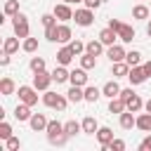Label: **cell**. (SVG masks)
<instances>
[{"mask_svg": "<svg viewBox=\"0 0 151 151\" xmlns=\"http://www.w3.org/2000/svg\"><path fill=\"white\" fill-rule=\"evenodd\" d=\"M66 101H68V99H64L61 94L50 92V90H45V94H42V104L50 106V109H57V111H64V109H66Z\"/></svg>", "mask_w": 151, "mask_h": 151, "instance_id": "obj_1", "label": "cell"}, {"mask_svg": "<svg viewBox=\"0 0 151 151\" xmlns=\"http://www.w3.org/2000/svg\"><path fill=\"white\" fill-rule=\"evenodd\" d=\"M12 24H14V35L28 38V19H26L24 12H17V14L12 17Z\"/></svg>", "mask_w": 151, "mask_h": 151, "instance_id": "obj_2", "label": "cell"}, {"mask_svg": "<svg viewBox=\"0 0 151 151\" xmlns=\"http://www.w3.org/2000/svg\"><path fill=\"white\" fill-rule=\"evenodd\" d=\"M35 92H38V90H35L33 85H21L17 94H19V99H21L24 104H28V106H35V104H38V94H35Z\"/></svg>", "mask_w": 151, "mask_h": 151, "instance_id": "obj_3", "label": "cell"}, {"mask_svg": "<svg viewBox=\"0 0 151 151\" xmlns=\"http://www.w3.org/2000/svg\"><path fill=\"white\" fill-rule=\"evenodd\" d=\"M73 19H76L78 26H90V24L94 21V12H92L90 7H85V9H76V12H73Z\"/></svg>", "mask_w": 151, "mask_h": 151, "instance_id": "obj_4", "label": "cell"}, {"mask_svg": "<svg viewBox=\"0 0 151 151\" xmlns=\"http://www.w3.org/2000/svg\"><path fill=\"white\" fill-rule=\"evenodd\" d=\"M52 80H54V78H52V73L38 71V73L33 76V87H35V90H42V92H45V90L50 87V83H52Z\"/></svg>", "mask_w": 151, "mask_h": 151, "instance_id": "obj_5", "label": "cell"}, {"mask_svg": "<svg viewBox=\"0 0 151 151\" xmlns=\"http://www.w3.org/2000/svg\"><path fill=\"white\" fill-rule=\"evenodd\" d=\"M127 78H130V83L132 85H142L149 76H146V71H144V66H130V73H127Z\"/></svg>", "mask_w": 151, "mask_h": 151, "instance_id": "obj_6", "label": "cell"}, {"mask_svg": "<svg viewBox=\"0 0 151 151\" xmlns=\"http://www.w3.org/2000/svg\"><path fill=\"white\" fill-rule=\"evenodd\" d=\"M54 17L59 21H68V19H73V9L68 7V2H61V5L54 7Z\"/></svg>", "mask_w": 151, "mask_h": 151, "instance_id": "obj_7", "label": "cell"}, {"mask_svg": "<svg viewBox=\"0 0 151 151\" xmlns=\"http://www.w3.org/2000/svg\"><path fill=\"white\" fill-rule=\"evenodd\" d=\"M71 85H80V87H85L87 85V73H85V68L80 66V68H76V71H71Z\"/></svg>", "mask_w": 151, "mask_h": 151, "instance_id": "obj_8", "label": "cell"}, {"mask_svg": "<svg viewBox=\"0 0 151 151\" xmlns=\"http://www.w3.org/2000/svg\"><path fill=\"white\" fill-rule=\"evenodd\" d=\"M97 142L106 149V146L113 142V130H111V127H99V130H97Z\"/></svg>", "mask_w": 151, "mask_h": 151, "instance_id": "obj_9", "label": "cell"}, {"mask_svg": "<svg viewBox=\"0 0 151 151\" xmlns=\"http://www.w3.org/2000/svg\"><path fill=\"white\" fill-rule=\"evenodd\" d=\"M28 123H31V127H33L35 132H40V130H47V123H50V120H47L42 113H33Z\"/></svg>", "mask_w": 151, "mask_h": 151, "instance_id": "obj_10", "label": "cell"}, {"mask_svg": "<svg viewBox=\"0 0 151 151\" xmlns=\"http://www.w3.org/2000/svg\"><path fill=\"white\" fill-rule=\"evenodd\" d=\"M116 33H118V38H120L123 42H132V40H134V28L127 26V24H120V28H118Z\"/></svg>", "mask_w": 151, "mask_h": 151, "instance_id": "obj_11", "label": "cell"}, {"mask_svg": "<svg viewBox=\"0 0 151 151\" xmlns=\"http://www.w3.org/2000/svg\"><path fill=\"white\" fill-rule=\"evenodd\" d=\"M125 54H127V52H125L120 45H109V52H106V57H109L111 61H123V59H125Z\"/></svg>", "mask_w": 151, "mask_h": 151, "instance_id": "obj_12", "label": "cell"}, {"mask_svg": "<svg viewBox=\"0 0 151 151\" xmlns=\"http://www.w3.org/2000/svg\"><path fill=\"white\" fill-rule=\"evenodd\" d=\"M116 38H118V33H116L111 26H106V28L99 33V40H101L104 45H116Z\"/></svg>", "mask_w": 151, "mask_h": 151, "instance_id": "obj_13", "label": "cell"}, {"mask_svg": "<svg viewBox=\"0 0 151 151\" xmlns=\"http://www.w3.org/2000/svg\"><path fill=\"white\" fill-rule=\"evenodd\" d=\"M73 57H76V54H73V50H71V47H61V50L57 52V61H59L61 66H68Z\"/></svg>", "mask_w": 151, "mask_h": 151, "instance_id": "obj_14", "label": "cell"}, {"mask_svg": "<svg viewBox=\"0 0 151 151\" xmlns=\"http://www.w3.org/2000/svg\"><path fill=\"white\" fill-rule=\"evenodd\" d=\"M109 111H111V113H123V111H127L125 99H123V97H113V99L109 101Z\"/></svg>", "mask_w": 151, "mask_h": 151, "instance_id": "obj_15", "label": "cell"}, {"mask_svg": "<svg viewBox=\"0 0 151 151\" xmlns=\"http://www.w3.org/2000/svg\"><path fill=\"white\" fill-rule=\"evenodd\" d=\"M31 116H33V113H31V106L24 104V101L14 109V118H17V120H31Z\"/></svg>", "mask_w": 151, "mask_h": 151, "instance_id": "obj_16", "label": "cell"}, {"mask_svg": "<svg viewBox=\"0 0 151 151\" xmlns=\"http://www.w3.org/2000/svg\"><path fill=\"white\" fill-rule=\"evenodd\" d=\"M134 125H137V118L132 116V111H123L120 113V127L123 130H132Z\"/></svg>", "mask_w": 151, "mask_h": 151, "instance_id": "obj_17", "label": "cell"}, {"mask_svg": "<svg viewBox=\"0 0 151 151\" xmlns=\"http://www.w3.org/2000/svg\"><path fill=\"white\" fill-rule=\"evenodd\" d=\"M101 94H106V97H111V99H113V97H118V94H120V85H118L116 80H109V83L101 87Z\"/></svg>", "mask_w": 151, "mask_h": 151, "instance_id": "obj_18", "label": "cell"}, {"mask_svg": "<svg viewBox=\"0 0 151 151\" xmlns=\"http://www.w3.org/2000/svg\"><path fill=\"white\" fill-rule=\"evenodd\" d=\"M66 94H68V101H73V104H76V101H83V99H85V90H83L80 85H71V90H68Z\"/></svg>", "mask_w": 151, "mask_h": 151, "instance_id": "obj_19", "label": "cell"}, {"mask_svg": "<svg viewBox=\"0 0 151 151\" xmlns=\"http://www.w3.org/2000/svg\"><path fill=\"white\" fill-rule=\"evenodd\" d=\"M125 104H127V111H132V113H139V111L144 109V101H142V97H139V94H132Z\"/></svg>", "mask_w": 151, "mask_h": 151, "instance_id": "obj_20", "label": "cell"}, {"mask_svg": "<svg viewBox=\"0 0 151 151\" xmlns=\"http://www.w3.org/2000/svg\"><path fill=\"white\" fill-rule=\"evenodd\" d=\"M97 130H99L97 120H94L92 116H85V118H83V132H85V134H97Z\"/></svg>", "mask_w": 151, "mask_h": 151, "instance_id": "obj_21", "label": "cell"}, {"mask_svg": "<svg viewBox=\"0 0 151 151\" xmlns=\"http://www.w3.org/2000/svg\"><path fill=\"white\" fill-rule=\"evenodd\" d=\"M127 73H130V64L127 61H113V76L116 78H127Z\"/></svg>", "mask_w": 151, "mask_h": 151, "instance_id": "obj_22", "label": "cell"}, {"mask_svg": "<svg viewBox=\"0 0 151 151\" xmlns=\"http://www.w3.org/2000/svg\"><path fill=\"white\" fill-rule=\"evenodd\" d=\"M52 78H54V83H66V80L71 78V73L66 71V66H61V64H59V66L52 71Z\"/></svg>", "mask_w": 151, "mask_h": 151, "instance_id": "obj_23", "label": "cell"}, {"mask_svg": "<svg viewBox=\"0 0 151 151\" xmlns=\"http://www.w3.org/2000/svg\"><path fill=\"white\" fill-rule=\"evenodd\" d=\"M71 40V28L66 24H59L57 26V42H68Z\"/></svg>", "mask_w": 151, "mask_h": 151, "instance_id": "obj_24", "label": "cell"}, {"mask_svg": "<svg viewBox=\"0 0 151 151\" xmlns=\"http://www.w3.org/2000/svg\"><path fill=\"white\" fill-rule=\"evenodd\" d=\"M85 52H90V54L99 57V54L104 52V42H101V40H90V42L85 45Z\"/></svg>", "mask_w": 151, "mask_h": 151, "instance_id": "obj_25", "label": "cell"}, {"mask_svg": "<svg viewBox=\"0 0 151 151\" xmlns=\"http://www.w3.org/2000/svg\"><path fill=\"white\" fill-rule=\"evenodd\" d=\"M14 90H17V85H14V80H12V78H2V80H0V92H2L5 97L14 94Z\"/></svg>", "mask_w": 151, "mask_h": 151, "instance_id": "obj_26", "label": "cell"}, {"mask_svg": "<svg viewBox=\"0 0 151 151\" xmlns=\"http://www.w3.org/2000/svg\"><path fill=\"white\" fill-rule=\"evenodd\" d=\"M137 127L144 130V132H151V113L149 111L142 113V116H137Z\"/></svg>", "mask_w": 151, "mask_h": 151, "instance_id": "obj_27", "label": "cell"}, {"mask_svg": "<svg viewBox=\"0 0 151 151\" xmlns=\"http://www.w3.org/2000/svg\"><path fill=\"white\" fill-rule=\"evenodd\" d=\"M80 66H83L85 71L94 68V66H97V57H94V54H90V52H85V54L80 57Z\"/></svg>", "mask_w": 151, "mask_h": 151, "instance_id": "obj_28", "label": "cell"}, {"mask_svg": "<svg viewBox=\"0 0 151 151\" xmlns=\"http://www.w3.org/2000/svg\"><path fill=\"white\" fill-rule=\"evenodd\" d=\"M61 132H64V125H61L59 120H50V123H47V139L54 137V134H61Z\"/></svg>", "mask_w": 151, "mask_h": 151, "instance_id": "obj_29", "label": "cell"}, {"mask_svg": "<svg viewBox=\"0 0 151 151\" xmlns=\"http://www.w3.org/2000/svg\"><path fill=\"white\" fill-rule=\"evenodd\" d=\"M132 17H134V19H146V17H151V7H146V5H137V7L132 9Z\"/></svg>", "mask_w": 151, "mask_h": 151, "instance_id": "obj_30", "label": "cell"}, {"mask_svg": "<svg viewBox=\"0 0 151 151\" xmlns=\"http://www.w3.org/2000/svg\"><path fill=\"white\" fill-rule=\"evenodd\" d=\"M2 50H5L7 54H14V52L19 50V35H17V38H7L5 45H2Z\"/></svg>", "mask_w": 151, "mask_h": 151, "instance_id": "obj_31", "label": "cell"}, {"mask_svg": "<svg viewBox=\"0 0 151 151\" xmlns=\"http://www.w3.org/2000/svg\"><path fill=\"white\" fill-rule=\"evenodd\" d=\"M99 97H101V90H97L94 85L85 87V101H92V104H94V101H97Z\"/></svg>", "mask_w": 151, "mask_h": 151, "instance_id": "obj_32", "label": "cell"}, {"mask_svg": "<svg viewBox=\"0 0 151 151\" xmlns=\"http://www.w3.org/2000/svg\"><path fill=\"white\" fill-rule=\"evenodd\" d=\"M64 130H66V134H68V137H73L76 132H80V130H83V123H78V120H68V123H64Z\"/></svg>", "mask_w": 151, "mask_h": 151, "instance_id": "obj_33", "label": "cell"}, {"mask_svg": "<svg viewBox=\"0 0 151 151\" xmlns=\"http://www.w3.org/2000/svg\"><path fill=\"white\" fill-rule=\"evenodd\" d=\"M125 61H127L130 66H139V61H142V52H137V50L127 52V54H125Z\"/></svg>", "mask_w": 151, "mask_h": 151, "instance_id": "obj_34", "label": "cell"}, {"mask_svg": "<svg viewBox=\"0 0 151 151\" xmlns=\"http://www.w3.org/2000/svg\"><path fill=\"white\" fill-rule=\"evenodd\" d=\"M28 66H31V71H33V73H38V71H45V59H42V57H33Z\"/></svg>", "mask_w": 151, "mask_h": 151, "instance_id": "obj_35", "label": "cell"}, {"mask_svg": "<svg viewBox=\"0 0 151 151\" xmlns=\"http://www.w3.org/2000/svg\"><path fill=\"white\" fill-rule=\"evenodd\" d=\"M17 12H19V2H17V0H7V2H5V14H7V17H14Z\"/></svg>", "mask_w": 151, "mask_h": 151, "instance_id": "obj_36", "label": "cell"}, {"mask_svg": "<svg viewBox=\"0 0 151 151\" xmlns=\"http://www.w3.org/2000/svg\"><path fill=\"white\" fill-rule=\"evenodd\" d=\"M38 50V38H24V52H35Z\"/></svg>", "mask_w": 151, "mask_h": 151, "instance_id": "obj_37", "label": "cell"}, {"mask_svg": "<svg viewBox=\"0 0 151 151\" xmlns=\"http://www.w3.org/2000/svg\"><path fill=\"white\" fill-rule=\"evenodd\" d=\"M68 142V134H66V130L61 132V134H54V137H50V144H54V146H64Z\"/></svg>", "mask_w": 151, "mask_h": 151, "instance_id": "obj_38", "label": "cell"}, {"mask_svg": "<svg viewBox=\"0 0 151 151\" xmlns=\"http://www.w3.org/2000/svg\"><path fill=\"white\" fill-rule=\"evenodd\" d=\"M68 47L73 50V54H83V52H85V42H83V40H71Z\"/></svg>", "mask_w": 151, "mask_h": 151, "instance_id": "obj_39", "label": "cell"}, {"mask_svg": "<svg viewBox=\"0 0 151 151\" xmlns=\"http://www.w3.org/2000/svg\"><path fill=\"white\" fill-rule=\"evenodd\" d=\"M12 137V125L9 123H0V139H9Z\"/></svg>", "mask_w": 151, "mask_h": 151, "instance_id": "obj_40", "label": "cell"}, {"mask_svg": "<svg viewBox=\"0 0 151 151\" xmlns=\"http://www.w3.org/2000/svg\"><path fill=\"white\" fill-rule=\"evenodd\" d=\"M5 146H7V151H17L21 146V142H19V137H9V139H5Z\"/></svg>", "mask_w": 151, "mask_h": 151, "instance_id": "obj_41", "label": "cell"}, {"mask_svg": "<svg viewBox=\"0 0 151 151\" xmlns=\"http://www.w3.org/2000/svg\"><path fill=\"white\" fill-rule=\"evenodd\" d=\"M40 21H42V26L47 28V26H54V24H57V17H54V12H52V14H42Z\"/></svg>", "mask_w": 151, "mask_h": 151, "instance_id": "obj_42", "label": "cell"}, {"mask_svg": "<svg viewBox=\"0 0 151 151\" xmlns=\"http://www.w3.org/2000/svg\"><path fill=\"white\" fill-rule=\"evenodd\" d=\"M45 38H47V40H52V42H57V24L45 28Z\"/></svg>", "mask_w": 151, "mask_h": 151, "instance_id": "obj_43", "label": "cell"}, {"mask_svg": "<svg viewBox=\"0 0 151 151\" xmlns=\"http://www.w3.org/2000/svg\"><path fill=\"white\" fill-rule=\"evenodd\" d=\"M106 149H111V151H123V149H125V142H123V139H113Z\"/></svg>", "mask_w": 151, "mask_h": 151, "instance_id": "obj_44", "label": "cell"}, {"mask_svg": "<svg viewBox=\"0 0 151 151\" xmlns=\"http://www.w3.org/2000/svg\"><path fill=\"white\" fill-rule=\"evenodd\" d=\"M139 151H151V134L144 137V142L139 144Z\"/></svg>", "mask_w": 151, "mask_h": 151, "instance_id": "obj_45", "label": "cell"}, {"mask_svg": "<svg viewBox=\"0 0 151 151\" xmlns=\"http://www.w3.org/2000/svg\"><path fill=\"white\" fill-rule=\"evenodd\" d=\"M85 2V7H90V9H97L99 5H101V0H83Z\"/></svg>", "mask_w": 151, "mask_h": 151, "instance_id": "obj_46", "label": "cell"}, {"mask_svg": "<svg viewBox=\"0 0 151 151\" xmlns=\"http://www.w3.org/2000/svg\"><path fill=\"white\" fill-rule=\"evenodd\" d=\"M132 94H134V92H132V87H127V90H120V94H118V97H123V99L127 101V99H130Z\"/></svg>", "mask_w": 151, "mask_h": 151, "instance_id": "obj_47", "label": "cell"}, {"mask_svg": "<svg viewBox=\"0 0 151 151\" xmlns=\"http://www.w3.org/2000/svg\"><path fill=\"white\" fill-rule=\"evenodd\" d=\"M120 24H123V21H118V19H111V21H109V26H111L113 31H118V28H120Z\"/></svg>", "mask_w": 151, "mask_h": 151, "instance_id": "obj_48", "label": "cell"}, {"mask_svg": "<svg viewBox=\"0 0 151 151\" xmlns=\"http://www.w3.org/2000/svg\"><path fill=\"white\" fill-rule=\"evenodd\" d=\"M0 64H2V66H7V64H9V54H7V52L0 57Z\"/></svg>", "mask_w": 151, "mask_h": 151, "instance_id": "obj_49", "label": "cell"}, {"mask_svg": "<svg viewBox=\"0 0 151 151\" xmlns=\"http://www.w3.org/2000/svg\"><path fill=\"white\" fill-rule=\"evenodd\" d=\"M144 71H146V76H151V61H146V64H144Z\"/></svg>", "mask_w": 151, "mask_h": 151, "instance_id": "obj_50", "label": "cell"}, {"mask_svg": "<svg viewBox=\"0 0 151 151\" xmlns=\"http://www.w3.org/2000/svg\"><path fill=\"white\" fill-rule=\"evenodd\" d=\"M144 109H146V111H149V113H151V99H149V101H146V104H144Z\"/></svg>", "mask_w": 151, "mask_h": 151, "instance_id": "obj_51", "label": "cell"}, {"mask_svg": "<svg viewBox=\"0 0 151 151\" xmlns=\"http://www.w3.org/2000/svg\"><path fill=\"white\" fill-rule=\"evenodd\" d=\"M146 33H149V38H151V21L146 24Z\"/></svg>", "mask_w": 151, "mask_h": 151, "instance_id": "obj_52", "label": "cell"}, {"mask_svg": "<svg viewBox=\"0 0 151 151\" xmlns=\"http://www.w3.org/2000/svg\"><path fill=\"white\" fill-rule=\"evenodd\" d=\"M71 2H83V0H71Z\"/></svg>", "mask_w": 151, "mask_h": 151, "instance_id": "obj_53", "label": "cell"}]
</instances>
